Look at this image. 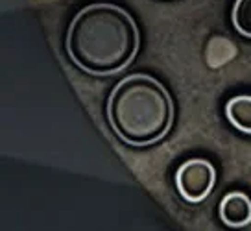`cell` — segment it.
<instances>
[{"mask_svg":"<svg viewBox=\"0 0 251 231\" xmlns=\"http://www.w3.org/2000/svg\"><path fill=\"white\" fill-rule=\"evenodd\" d=\"M141 47L137 23L124 8L98 2L78 11L67 30L71 61L91 76H113L133 63Z\"/></svg>","mask_w":251,"mask_h":231,"instance_id":"6da1fadb","label":"cell"},{"mask_svg":"<svg viewBox=\"0 0 251 231\" xmlns=\"http://www.w3.org/2000/svg\"><path fill=\"white\" fill-rule=\"evenodd\" d=\"M113 133L129 146L163 141L174 124V102L168 89L150 74H129L118 81L107 100Z\"/></svg>","mask_w":251,"mask_h":231,"instance_id":"7a4b0ae2","label":"cell"},{"mask_svg":"<svg viewBox=\"0 0 251 231\" xmlns=\"http://www.w3.org/2000/svg\"><path fill=\"white\" fill-rule=\"evenodd\" d=\"M216 183V170L211 161L201 157L187 159L176 170V187L187 204H201Z\"/></svg>","mask_w":251,"mask_h":231,"instance_id":"3957f363","label":"cell"},{"mask_svg":"<svg viewBox=\"0 0 251 231\" xmlns=\"http://www.w3.org/2000/svg\"><path fill=\"white\" fill-rule=\"evenodd\" d=\"M222 222L229 228H246L251 224V198L242 191H233L226 194L218 207Z\"/></svg>","mask_w":251,"mask_h":231,"instance_id":"277c9868","label":"cell"},{"mask_svg":"<svg viewBox=\"0 0 251 231\" xmlns=\"http://www.w3.org/2000/svg\"><path fill=\"white\" fill-rule=\"evenodd\" d=\"M226 117L233 128L251 135V95L233 96L226 104Z\"/></svg>","mask_w":251,"mask_h":231,"instance_id":"5b68a950","label":"cell"},{"mask_svg":"<svg viewBox=\"0 0 251 231\" xmlns=\"http://www.w3.org/2000/svg\"><path fill=\"white\" fill-rule=\"evenodd\" d=\"M231 21L236 32L251 39V0H236L231 13Z\"/></svg>","mask_w":251,"mask_h":231,"instance_id":"8992f818","label":"cell"}]
</instances>
